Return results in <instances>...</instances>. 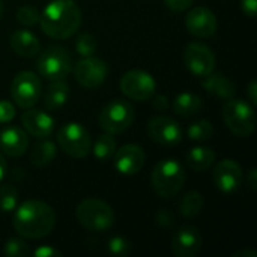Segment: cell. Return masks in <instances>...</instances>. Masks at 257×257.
I'll return each mask as SVG.
<instances>
[{"instance_id": "cell-16", "label": "cell", "mask_w": 257, "mask_h": 257, "mask_svg": "<svg viewBox=\"0 0 257 257\" xmlns=\"http://www.w3.org/2000/svg\"><path fill=\"white\" fill-rule=\"evenodd\" d=\"M146 161L145 151L137 145H125L116 149L113 155L114 169L123 176H134L137 175Z\"/></svg>"}, {"instance_id": "cell-17", "label": "cell", "mask_w": 257, "mask_h": 257, "mask_svg": "<svg viewBox=\"0 0 257 257\" xmlns=\"http://www.w3.org/2000/svg\"><path fill=\"white\" fill-rule=\"evenodd\" d=\"M202 236L193 226L181 227L172 238V251L178 257H194L200 253Z\"/></svg>"}, {"instance_id": "cell-10", "label": "cell", "mask_w": 257, "mask_h": 257, "mask_svg": "<svg viewBox=\"0 0 257 257\" xmlns=\"http://www.w3.org/2000/svg\"><path fill=\"white\" fill-rule=\"evenodd\" d=\"M122 93L134 101H148L154 96L157 90L155 78L142 69H131L125 72L120 78Z\"/></svg>"}, {"instance_id": "cell-30", "label": "cell", "mask_w": 257, "mask_h": 257, "mask_svg": "<svg viewBox=\"0 0 257 257\" xmlns=\"http://www.w3.org/2000/svg\"><path fill=\"white\" fill-rule=\"evenodd\" d=\"M17 21L24 26V27H33L36 23H39L41 12L36 6L33 5H23L17 9Z\"/></svg>"}, {"instance_id": "cell-26", "label": "cell", "mask_w": 257, "mask_h": 257, "mask_svg": "<svg viewBox=\"0 0 257 257\" xmlns=\"http://www.w3.org/2000/svg\"><path fill=\"white\" fill-rule=\"evenodd\" d=\"M202 209H203V196L199 191H188L179 203V211L185 218L197 217L202 212Z\"/></svg>"}, {"instance_id": "cell-3", "label": "cell", "mask_w": 257, "mask_h": 257, "mask_svg": "<svg viewBox=\"0 0 257 257\" xmlns=\"http://www.w3.org/2000/svg\"><path fill=\"white\" fill-rule=\"evenodd\" d=\"M187 175L184 166L173 158L160 161L152 170V187L161 199H173L185 184Z\"/></svg>"}, {"instance_id": "cell-12", "label": "cell", "mask_w": 257, "mask_h": 257, "mask_svg": "<svg viewBox=\"0 0 257 257\" xmlns=\"http://www.w3.org/2000/svg\"><path fill=\"white\" fill-rule=\"evenodd\" d=\"M184 62L188 71L196 77H206L215 69V56L212 50L202 42H191L184 51Z\"/></svg>"}, {"instance_id": "cell-23", "label": "cell", "mask_w": 257, "mask_h": 257, "mask_svg": "<svg viewBox=\"0 0 257 257\" xmlns=\"http://www.w3.org/2000/svg\"><path fill=\"white\" fill-rule=\"evenodd\" d=\"M69 98V86L65 80H54L44 93V105L47 110H57L66 104Z\"/></svg>"}, {"instance_id": "cell-15", "label": "cell", "mask_w": 257, "mask_h": 257, "mask_svg": "<svg viewBox=\"0 0 257 257\" xmlns=\"http://www.w3.org/2000/svg\"><path fill=\"white\" fill-rule=\"evenodd\" d=\"M185 27L196 38H209L217 32L218 20L209 8L196 6L185 17Z\"/></svg>"}, {"instance_id": "cell-7", "label": "cell", "mask_w": 257, "mask_h": 257, "mask_svg": "<svg viewBox=\"0 0 257 257\" xmlns=\"http://www.w3.org/2000/svg\"><path fill=\"white\" fill-rule=\"evenodd\" d=\"M57 143L60 149L71 158H86L92 149L89 131L77 122H68L57 131Z\"/></svg>"}, {"instance_id": "cell-18", "label": "cell", "mask_w": 257, "mask_h": 257, "mask_svg": "<svg viewBox=\"0 0 257 257\" xmlns=\"http://www.w3.org/2000/svg\"><path fill=\"white\" fill-rule=\"evenodd\" d=\"M21 125L30 136L36 139H47L54 130V119L48 113L32 107L26 108V111L23 113Z\"/></svg>"}, {"instance_id": "cell-40", "label": "cell", "mask_w": 257, "mask_h": 257, "mask_svg": "<svg viewBox=\"0 0 257 257\" xmlns=\"http://www.w3.org/2000/svg\"><path fill=\"white\" fill-rule=\"evenodd\" d=\"M247 182H248L250 188L254 191V190H256V185H257V170L256 169H253V170L248 173V176H247Z\"/></svg>"}, {"instance_id": "cell-39", "label": "cell", "mask_w": 257, "mask_h": 257, "mask_svg": "<svg viewBox=\"0 0 257 257\" xmlns=\"http://www.w3.org/2000/svg\"><path fill=\"white\" fill-rule=\"evenodd\" d=\"M154 107H155L157 110H166V108L169 107V99H167V96H164V95L157 96V98L154 99Z\"/></svg>"}, {"instance_id": "cell-5", "label": "cell", "mask_w": 257, "mask_h": 257, "mask_svg": "<svg viewBox=\"0 0 257 257\" xmlns=\"http://www.w3.org/2000/svg\"><path fill=\"white\" fill-rule=\"evenodd\" d=\"M77 221L90 232H105L114 223V212L101 199H84L75 209Z\"/></svg>"}, {"instance_id": "cell-21", "label": "cell", "mask_w": 257, "mask_h": 257, "mask_svg": "<svg viewBox=\"0 0 257 257\" xmlns=\"http://www.w3.org/2000/svg\"><path fill=\"white\" fill-rule=\"evenodd\" d=\"M202 84L206 92H209L211 95H214L217 98H223V99L233 98V95L236 92V84L233 80H230L229 77H226L223 74H215L214 71L211 74H208L206 77H203Z\"/></svg>"}, {"instance_id": "cell-32", "label": "cell", "mask_w": 257, "mask_h": 257, "mask_svg": "<svg viewBox=\"0 0 257 257\" xmlns=\"http://www.w3.org/2000/svg\"><path fill=\"white\" fill-rule=\"evenodd\" d=\"M3 253H5V256L9 257H27L30 254V250L23 239L11 238L6 241V244L3 247Z\"/></svg>"}, {"instance_id": "cell-4", "label": "cell", "mask_w": 257, "mask_h": 257, "mask_svg": "<svg viewBox=\"0 0 257 257\" xmlns=\"http://www.w3.org/2000/svg\"><path fill=\"white\" fill-rule=\"evenodd\" d=\"M223 119L230 133L238 137H250L256 131L254 107L239 98H229L223 105Z\"/></svg>"}, {"instance_id": "cell-22", "label": "cell", "mask_w": 257, "mask_h": 257, "mask_svg": "<svg viewBox=\"0 0 257 257\" xmlns=\"http://www.w3.org/2000/svg\"><path fill=\"white\" fill-rule=\"evenodd\" d=\"M203 101L193 92H182L173 101V111L181 117H193L202 111Z\"/></svg>"}, {"instance_id": "cell-11", "label": "cell", "mask_w": 257, "mask_h": 257, "mask_svg": "<svg viewBox=\"0 0 257 257\" xmlns=\"http://www.w3.org/2000/svg\"><path fill=\"white\" fill-rule=\"evenodd\" d=\"M148 134L161 146H176L184 139V130L179 122L164 114L154 116L148 122Z\"/></svg>"}, {"instance_id": "cell-6", "label": "cell", "mask_w": 257, "mask_h": 257, "mask_svg": "<svg viewBox=\"0 0 257 257\" xmlns=\"http://www.w3.org/2000/svg\"><path fill=\"white\" fill-rule=\"evenodd\" d=\"M134 117H136L134 107L128 101L113 99L102 107L98 120L105 133L116 136L125 133L133 125Z\"/></svg>"}, {"instance_id": "cell-42", "label": "cell", "mask_w": 257, "mask_h": 257, "mask_svg": "<svg viewBox=\"0 0 257 257\" xmlns=\"http://www.w3.org/2000/svg\"><path fill=\"white\" fill-rule=\"evenodd\" d=\"M5 175H6V161H5L3 155L0 154V181L5 178Z\"/></svg>"}, {"instance_id": "cell-9", "label": "cell", "mask_w": 257, "mask_h": 257, "mask_svg": "<svg viewBox=\"0 0 257 257\" xmlns=\"http://www.w3.org/2000/svg\"><path fill=\"white\" fill-rule=\"evenodd\" d=\"M41 80L30 71L18 72L11 84V96L15 105L20 108H32L39 102L41 98Z\"/></svg>"}, {"instance_id": "cell-43", "label": "cell", "mask_w": 257, "mask_h": 257, "mask_svg": "<svg viewBox=\"0 0 257 257\" xmlns=\"http://www.w3.org/2000/svg\"><path fill=\"white\" fill-rule=\"evenodd\" d=\"M3 14H5V5H3V2L0 0V18L3 17Z\"/></svg>"}, {"instance_id": "cell-25", "label": "cell", "mask_w": 257, "mask_h": 257, "mask_svg": "<svg viewBox=\"0 0 257 257\" xmlns=\"http://www.w3.org/2000/svg\"><path fill=\"white\" fill-rule=\"evenodd\" d=\"M56 154H57L56 145L51 140L44 139L33 146L30 152V161L36 167H44L53 163V160L56 158Z\"/></svg>"}, {"instance_id": "cell-24", "label": "cell", "mask_w": 257, "mask_h": 257, "mask_svg": "<svg viewBox=\"0 0 257 257\" xmlns=\"http://www.w3.org/2000/svg\"><path fill=\"white\" fill-rule=\"evenodd\" d=\"M215 161V152L206 146L191 148L185 155V164L194 172H206Z\"/></svg>"}, {"instance_id": "cell-19", "label": "cell", "mask_w": 257, "mask_h": 257, "mask_svg": "<svg viewBox=\"0 0 257 257\" xmlns=\"http://www.w3.org/2000/svg\"><path fill=\"white\" fill-rule=\"evenodd\" d=\"M29 148L27 133L18 126H5L0 131V151L2 154L18 158L26 154Z\"/></svg>"}, {"instance_id": "cell-13", "label": "cell", "mask_w": 257, "mask_h": 257, "mask_svg": "<svg viewBox=\"0 0 257 257\" xmlns=\"http://www.w3.org/2000/svg\"><path fill=\"white\" fill-rule=\"evenodd\" d=\"M107 74H108V68L105 62L93 56L83 57L74 68L75 80L86 89L99 87L105 81Z\"/></svg>"}, {"instance_id": "cell-31", "label": "cell", "mask_w": 257, "mask_h": 257, "mask_svg": "<svg viewBox=\"0 0 257 257\" xmlns=\"http://www.w3.org/2000/svg\"><path fill=\"white\" fill-rule=\"evenodd\" d=\"M96 47H98L96 38L90 33H81L75 41V50L81 57L93 56V53L96 51Z\"/></svg>"}, {"instance_id": "cell-8", "label": "cell", "mask_w": 257, "mask_h": 257, "mask_svg": "<svg viewBox=\"0 0 257 257\" xmlns=\"http://www.w3.org/2000/svg\"><path fill=\"white\" fill-rule=\"evenodd\" d=\"M39 74L50 80H65L72 71V59L66 48L54 45L47 48L38 60Z\"/></svg>"}, {"instance_id": "cell-35", "label": "cell", "mask_w": 257, "mask_h": 257, "mask_svg": "<svg viewBox=\"0 0 257 257\" xmlns=\"http://www.w3.org/2000/svg\"><path fill=\"white\" fill-rule=\"evenodd\" d=\"M194 3V0H164V5L175 12H182L188 8H191V5Z\"/></svg>"}, {"instance_id": "cell-29", "label": "cell", "mask_w": 257, "mask_h": 257, "mask_svg": "<svg viewBox=\"0 0 257 257\" xmlns=\"http://www.w3.org/2000/svg\"><path fill=\"white\" fill-rule=\"evenodd\" d=\"M18 205V191L12 185H0V212H12Z\"/></svg>"}, {"instance_id": "cell-33", "label": "cell", "mask_w": 257, "mask_h": 257, "mask_svg": "<svg viewBox=\"0 0 257 257\" xmlns=\"http://www.w3.org/2000/svg\"><path fill=\"white\" fill-rule=\"evenodd\" d=\"M108 253L113 256H128L131 253V244L123 236H113L107 244Z\"/></svg>"}, {"instance_id": "cell-1", "label": "cell", "mask_w": 257, "mask_h": 257, "mask_svg": "<svg viewBox=\"0 0 257 257\" xmlns=\"http://www.w3.org/2000/svg\"><path fill=\"white\" fill-rule=\"evenodd\" d=\"M12 226L17 235L24 239H41L53 232L56 214L53 208L42 200H27L17 208Z\"/></svg>"}, {"instance_id": "cell-14", "label": "cell", "mask_w": 257, "mask_h": 257, "mask_svg": "<svg viewBox=\"0 0 257 257\" xmlns=\"http://www.w3.org/2000/svg\"><path fill=\"white\" fill-rule=\"evenodd\" d=\"M212 179L218 191L224 194H232L238 191L239 187L242 185L244 173H242L241 166L235 160L226 158L215 166Z\"/></svg>"}, {"instance_id": "cell-2", "label": "cell", "mask_w": 257, "mask_h": 257, "mask_svg": "<svg viewBox=\"0 0 257 257\" xmlns=\"http://www.w3.org/2000/svg\"><path fill=\"white\" fill-rule=\"evenodd\" d=\"M39 23L47 36L68 39L81 24V11L74 0H51L41 12Z\"/></svg>"}, {"instance_id": "cell-28", "label": "cell", "mask_w": 257, "mask_h": 257, "mask_svg": "<svg viewBox=\"0 0 257 257\" xmlns=\"http://www.w3.org/2000/svg\"><path fill=\"white\" fill-rule=\"evenodd\" d=\"M187 136L193 142H206L211 140L214 136V126L209 120L202 119L194 123H191L187 130Z\"/></svg>"}, {"instance_id": "cell-27", "label": "cell", "mask_w": 257, "mask_h": 257, "mask_svg": "<svg viewBox=\"0 0 257 257\" xmlns=\"http://www.w3.org/2000/svg\"><path fill=\"white\" fill-rule=\"evenodd\" d=\"M116 149H117L116 140L113 139L111 134L105 133V134L98 137V140L93 146V154L99 161H108L110 158H113Z\"/></svg>"}, {"instance_id": "cell-41", "label": "cell", "mask_w": 257, "mask_h": 257, "mask_svg": "<svg viewBox=\"0 0 257 257\" xmlns=\"http://www.w3.org/2000/svg\"><path fill=\"white\" fill-rule=\"evenodd\" d=\"M233 257H257V253L254 250H242V251L233 254Z\"/></svg>"}, {"instance_id": "cell-38", "label": "cell", "mask_w": 257, "mask_h": 257, "mask_svg": "<svg viewBox=\"0 0 257 257\" xmlns=\"http://www.w3.org/2000/svg\"><path fill=\"white\" fill-rule=\"evenodd\" d=\"M247 93H248V101L251 102V105H256L257 104V81L256 80H253V81L248 84Z\"/></svg>"}, {"instance_id": "cell-34", "label": "cell", "mask_w": 257, "mask_h": 257, "mask_svg": "<svg viewBox=\"0 0 257 257\" xmlns=\"http://www.w3.org/2000/svg\"><path fill=\"white\" fill-rule=\"evenodd\" d=\"M15 117V107L9 101H0V123H9Z\"/></svg>"}, {"instance_id": "cell-37", "label": "cell", "mask_w": 257, "mask_h": 257, "mask_svg": "<svg viewBox=\"0 0 257 257\" xmlns=\"http://www.w3.org/2000/svg\"><path fill=\"white\" fill-rule=\"evenodd\" d=\"M241 9L247 17L254 18L257 11V0H241Z\"/></svg>"}, {"instance_id": "cell-20", "label": "cell", "mask_w": 257, "mask_h": 257, "mask_svg": "<svg viewBox=\"0 0 257 257\" xmlns=\"http://www.w3.org/2000/svg\"><path fill=\"white\" fill-rule=\"evenodd\" d=\"M11 47L21 57H35L41 51L39 39L32 32H29L26 29H20L12 33Z\"/></svg>"}, {"instance_id": "cell-36", "label": "cell", "mask_w": 257, "mask_h": 257, "mask_svg": "<svg viewBox=\"0 0 257 257\" xmlns=\"http://www.w3.org/2000/svg\"><path fill=\"white\" fill-rule=\"evenodd\" d=\"M33 256L35 257H59L62 256V253L59 250H56L54 247H50V245H42L39 248H36L33 251Z\"/></svg>"}]
</instances>
